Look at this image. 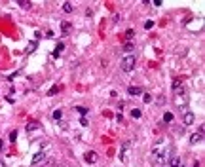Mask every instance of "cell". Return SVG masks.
<instances>
[{
	"label": "cell",
	"mask_w": 205,
	"mask_h": 167,
	"mask_svg": "<svg viewBox=\"0 0 205 167\" xmlns=\"http://www.w3.org/2000/svg\"><path fill=\"white\" fill-rule=\"evenodd\" d=\"M57 167H71V165H66V163H59Z\"/></svg>",
	"instance_id": "25"
},
{
	"label": "cell",
	"mask_w": 205,
	"mask_h": 167,
	"mask_svg": "<svg viewBox=\"0 0 205 167\" xmlns=\"http://www.w3.org/2000/svg\"><path fill=\"white\" fill-rule=\"evenodd\" d=\"M131 36H133V31H131V29H129V31H127V32H125V40H129V38H131Z\"/></svg>",
	"instance_id": "23"
},
{
	"label": "cell",
	"mask_w": 205,
	"mask_h": 167,
	"mask_svg": "<svg viewBox=\"0 0 205 167\" xmlns=\"http://www.w3.org/2000/svg\"><path fill=\"white\" fill-rule=\"evenodd\" d=\"M143 101H144L146 105H148V103H152V95H150V93H144V95H143Z\"/></svg>",
	"instance_id": "15"
},
{
	"label": "cell",
	"mask_w": 205,
	"mask_h": 167,
	"mask_svg": "<svg viewBox=\"0 0 205 167\" xmlns=\"http://www.w3.org/2000/svg\"><path fill=\"white\" fill-rule=\"evenodd\" d=\"M61 29H63V34H66L68 31H71V23H68V21H63V25H61Z\"/></svg>",
	"instance_id": "14"
},
{
	"label": "cell",
	"mask_w": 205,
	"mask_h": 167,
	"mask_svg": "<svg viewBox=\"0 0 205 167\" xmlns=\"http://www.w3.org/2000/svg\"><path fill=\"white\" fill-rule=\"evenodd\" d=\"M76 110H78L82 116H85V114H87V108H84V106H76Z\"/></svg>",
	"instance_id": "18"
},
{
	"label": "cell",
	"mask_w": 205,
	"mask_h": 167,
	"mask_svg": "<svg viewBox=\"0 0 205 167\" xmlns=\"http://www.w3.org/2000/svg\"><path fill=\"white\" fill-rule=\"evenodd\" d=\"M171 148L169 146H164V145H156L150 158H152V165L154 167H165V160H169L171 156Z\"/></svg>",
	"instance_id": "1"
},
{
	"label": "cell",
	"mask_w": 205,
	"mask_h": 167,
	"mask_svg": "<svg viewBox=\"0 0 205 167\" xmlns=\"http://www.w3.org/2000/svg\"><path fill=\"white\" fill-rule=\"evenodd\" d=\"M178 167H184V165H182V163H180V165H178Z\"/></svg>",
	"instance_id": "27"
},
{
	"label": "cell",
	"mask_w": 205,
	"mask_h": 167,
	"mask_svg": "<svg viewBox=\"0 0 205 167\" xmlns=\"http://www.w3.org/2000/svg\"><path fill=\"white\" fill-rule=\"evenodd\" d=\"M182 120H184V124H186V125H192V124H194V120H196V116H194V112L186 110V112H184V118H182Z\"/></svg>",
	"instance_id": "5"
},
{
	"label": "cell",
	"mask_w": 205,
	"mask_h": 167,
	"mask_svg": "<svg viewBox=\"0 0 205 167\" xmlns=\"http://www.w3.org/2000/svg\"><path fill=\"white\" fill-rule=\"evenodd\" d=\"M63 47H65V44H63V42H59V44L55 46V52H53V55H55V57H57V55L63 52Z\"/></svg>",
	"instance_id": "13"
},
{
	"label": "cell",
	"mask_w": 205,
	"mask_h": 167,
	"mask_svg": "<svg viewBox=\"0 0 205 167\" xmlns=\"http://www.w3.org/2000/svg\"><path fill=\"white\" fill-rule=\"evenodd\" d=\"M171 120H173V114L171 112H165L164 114V122H171Z\"/></svg>",
	"instance_id": "16"
},
{
	"label": "cell",
	"mask_w": 205,
	"mask_h": 167,
	"mask_svg": "<svg viewBox=\"0 0 205 167\" xmlns=\"http://www.w3.org/2000/svg\"><path fill=\"white\" fill-rule=\"evenodd\" d=\"M36 127H38V124H36V122H32V124H29V125H27V131H32V129H36Z\"/></svg>",
	"instance_id": "19"
},
{
	"label": "cell",
	"mask_w": 205,
	"mask_h": 167,
	"mask_svg": "<svg viewBox=\"0 0 205 167\" xmlns=\"http://www.w3.org/2000/svg\"><path fill=\"white\" fill-rule=\"evenodd\" d=\"M124 50H125V52H133V44H125Z\"/></svg>",
	"instance_id": "22"
},
{
	"label": "cell",
	"mask_w": 205,
	"mask_h": 167,
	"mask_svg": "<svg viewBox=\"0 0 205 167\" xmlns=\"http://www.w3.org/2000/svg\"><path fill=\"white\" fill-rule=\"evenodd\" d=\"M85 161H87V163H97V161H99V154L93 152V150L85 152Z\"/></svg>",
	"instance_id": "4"
},
{
	"label": "cell",
	"mask_w": 205,
	"mask_h": 167,
	"mask_svg": "<svg viewBox=\"0 0 205 167\" xmlns=\"http://www.w3.org/2000/svg\"><path fill=\"white\" fill-rule=\"evenodd\" d=\"M15 139H17V131H12V133H10V140H12V142H13V140H15Z\"/></svg>",
	"instance_id": "20"
},
{
	"label": "cell",
	"mask_w": 205,
	"mask_h": 167,
	"mask_svg": "<svg viewBox=\"0 0 205 167\" xmlns=\"http://www.w3.org/2000/svg\"><path fill=\"white\" fill-rule=\"evenodd\" d=\"M201 140H203V135H201V133H194V135L190 137V142H192V145H199Z\"/></svg>",
	"instance_id": "7"
},
{
	"label": "cell",
	"mask_w": 205,
	"mask_h": 167,
	"mask_svg": "<svg viewBox=\"0 0 205 167\" xmlns=\"http://www.w3.org/2000/svg\"><path fill=\"white\" fill-rule=\"evenodd\" d=\"M135 65H137V57H135L133 53H127V55L122 59V63H120V66H122L124 72H131V70L135 68Z\"/></svg>",
	"instance_id": "2"
},
{
	"label": "cell",
	"mask_w": 205,
	"mask_h": 167,
	"mask_svg": "<svg viewBox=\"0 0 205 167\" xmlns=\"http://www.w3.org/2000/svg\"><path fill=\"white\" fill-rule=\"evenodd\" d=\"M173 103H175L177 108H182V112H186V110H188V95H186V93H178V95H175Z\"/></svg>",
	"instance_id": "3"
},
{
	"label": "cell",
	"mask_w": 205,
	"mask_h": 167,
	"mask_svg": "<svg viewBox=\"0 0 205 167\" xmlns=\"http://www.w3.org/2000/svg\"><path fill=\"white\" fill-rule=\"evenodd\" d=\"M57 91H59V87L55 86V87H51V89H50V95H53V93H57Z\"/></svg>",
	"instance_id": "24"
},
{
	"label": "cell",
	"mask_w": 205,
	"mask_h": 167,
	"mask_svg": "<svg viewBox=\"0 0 205 167\" xmlns=\"http://www.w3.org/2000/svg\"><path fill=\"white\" fill-rule=\"evenodd\" d=\"M63 12H65V13H72V12H74V4H72V2H65V4H63Z\"/></svg>",
	"instance_id": "8"
},
{
	"label": "cell",
	"mask_w": 205,
	"mask_h": 167,
	"mask_svg": "<svg viewBox=\"0 0 205 167\" xmlns=\"http://www.w3.org/2000/svg\"><path fill=\"white\" fill-rule=\"evenodd\" d=\"M42 160H44V154H42V152H38V154H36V156L32 158V165H38V163H40Z\"/></svg>",
	"instance_id": "12"
},
{
	"label": "cell",
	"mask_w": 205,
	"mask_h": 167,
	"mask_svg": "<svg viewBox=\"0 0 205 167\" xmlns=\"http://www.w3.org/2000/svg\"><path fill=\"white\" fill-rule=\"evenodd\" d=\"M194 167H199V163H198V161H196V163H194Z\"/></svg>",
	"instance_id": "26"
},
{
	"label": "cell",
	"mask_w": 205,
	"mask_h": 167,
	"mask_svg": "<svg viewBox=\"0 0 205 167\" xmlns=\"http://www.w3.org/2000/svg\"><path fill=\"white\" fill-rule=\"evenodd\" d=\"M17 4H19L23 10H31V6H32L31 2H27V0H17Z\"/></svg>",
	"instance_id": "10"
},
{
	"label": "cell",
	"mask_w": 205,
	"mask_h": 167,
	"mask_svg": "<svg viewBox=\"0 0 205 167\" xmlns=\"http://www.w3.org/2000/svg\"><path fill=\"white\" fill-rule=\"evenodd\" d=\"M169 165H171V167H178V165H180V160H178L177 156H171V158H169Z\"/></svg>",
	"instance_id": "9"
},
{
	"label": "cell",
	"mask_w": 205,
	"mask_h": 167,
	"mask_svg": "<svg viewBox=\"0 0 205 167\" xmlns=\"http://www.w3.org/2000/svg\"><path fill=\"white\" fill-rule=\"evenodd\" d=\"M53 118H55V120H61V118H63V110H55L53 112Z\"/></svg>",
	"instance_id": "17"
},
{
	"label": "cell",
	"mask_w": 205,
	"mask_h": 167,
	"mask_svg": "<svg viewBox=\"0 0 205 167\" xmlns=\"http://www.w3.org/2000/svg\"><path fill=\"white\" fill-rule=\"evenodd\" d=\"M152 27H154V21H146L144 23V29H152Z\"/></svg>",
	"instance_id": "21"
},
{
	"label": "cell",
	"mask_w": 205,
	"mask_h": 167,
	"mask_svg": "<svg viewBox=\"0 0 205 167\" xmlns=\"http://www.w3.org/2000/svg\"><path fill=\"white\" fill-rule=\"evenodd\" d=\"M143 116V112H141V108H133L131 110V118H135V120H139V118Z\"/></svg>",
	"instance_id": "11"
},
{
	"label": "cell",
	"mask_w": 205,
	"mask_h": 167,
	"mask_svg": "<svg viewBox=\"0 0 205 167\" xmlns=\"http://www.w3.org/2000/svg\"><path fill=\"white\" fill-rule=\"evenodd\" d=\"M127 93L131 95V97H135V95H141L143 89H141V87H137V86H131V87H127Z\"/></svg>",
	"instance_id": "6"
}]
</instances>
